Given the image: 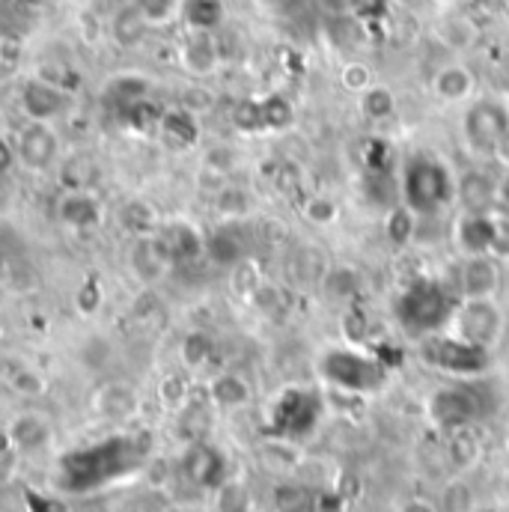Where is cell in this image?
<instances>
[{
    "label": "cell",
    "instance_id": "obj_27",
    "mask_svg": "<svg viewBox=\"0 0 509 512\" xmlns=\"http://www.w3.org/2000/svg\"><path fill=\"white\" fill-rule=\"evenodd\" d=\"M358 102H361V114H364L370 123H387V120L396 117V96H393V90H387L382 84L367 87V90L358 96Z\"/></svg>",
    "mask_w": 509,
    "mask_h": 512
},
{
    "label": "cell",
    "instance_id": "obj_53",
    "mask_svg": "<svg viewBox=\"0 0 509 512\" xmlns=\"http://www.w3.org/2000/svg\"><path fill=\"white\" fill-rule=\"evenodd\" d=\"M501 206L507 209V215H509V173H507V179L501 182Z\"/></svg>",
    "mask_w": 509,
    "mask_h": 512
},
{
    "label": "cell",
    "instance_id": "obj_20",
    "mask_svg": "<svg viewBox=\"0 0 509 512\" xmlns=\"http://www.w3.org/2000/svg\"><path fill=\"white\" fill-rule=\"evenodd\" d=\"M185 474L203 489H218L224 486V459L215 447L194 444L185 456Z\"/></svg>",
    "mask_w": 509,
    "mask_h": 512
},
{
    "label": "cell",
    "instance_id": "obj_32",
    "mask_svg": "<svg viewBox=\"0 0 509 512\" xmlns=\"http://www.w3.org/2000/svg\"><path fill=\"white\" fill-rule=\"evenodd\" d=\"M149 27H164L179 18L182 0H128Z\"/></svg>",
    "mask_w": 509,
    "mask_h": 512
},
{
    "label": "cell",
    "instance_id": "obj_16",
    "mask_svg": "<svg viewBox=\"0 0 509 512\" xmlns=\"http://www.w3.org/2000/svg\"><path fill=\"white\" fill-rule=\"evenodd\" d=\"M102 203L93 191H63V197L57 200V218L78 233H87L93 227H99L102 221Z\"/></svg>",
    "mask_w": 509,
    "mask_h": 512
},
{
    "label": "cell",
    "instance_id": "obj_31",
    "mask_svg": "<svg viewBox=\"0 0 509 512\" xmlns=\"http://www.w3.org/2000/svg\"><path fill=\"white\" fill-rule=\"evenodd\" d=\"M292 105L283 99V96H268L259 102V123H262V131H283V128L292 126Z\"/></svg>",
    "mask_w": 509,
    "mask_h": 512
},
{
    "label": "cell",
    "instance_id": "obj_2",
    "mask_svg": "<svg viewBox=\"0 0 509 512\" xmlns=\"http://www.w3.org/2000/svg\"><path fill=\"white\" fill-rule=\"evenodd\" d=\"M453 307L456 304L450 301V295L444 292V286L438 280L420 277L396 301V319L408 337L423 340L429 334H438L450 322Z\"/></svg>",
    "mask_w": 509,
    "mask_h": 512
},
{
    "label": "cell",
    "instance_id": "obj_8",
    "mask_svg": "<svg viewBox=\"0 0 509 512\" xmlns=\"http://www.w3.org/2000/svg\"><path fill=\"white\" fill-rule=\"evenodd\" d=\"M15 152H18V164L33 170V173H45L51 167H57L60 161V134L51 128V123H30L18 131L15 137Z\"/></svg>",
    "mask_w": 509,
    "mask_h": 512
},
{
    "label": "cell",
    "instance_id": "obj_47",
    "mask_svg": "<svg viewBox=\"0 0 509 512\" xmlns=\"http://www.w3.org/2000/svg\"><path fill=\"white\" fill-rule=\"evenodd\" d=\"M239 164V155H236V149H230V146H215V149H209L206 152V170H215V173H230L233 167Z\"/></svg>",
    "mask_w": 509,
    "mask_h": 512
},
{
    "label": "cell",
    "instance_id": "obj_52",
    "mask_svg": "<svg viewBox=\"0 0 509 512\" xmlns=\"http://www.w3.org/2000/svg\"><path fill=\"white\" fill-rule=\"evenodd\" d=\"M399 512H438L429 501H420V498H414V501H408V504H402V510Z\"/></svg>",
    "mask_w": 509,
    "mask_h": 512
},
{
    "label": "cell",
    "instance_id": "obj_25",
    "mask_svg": "<svg viewBox=\"0 0 509 512\" xmlns=\"http://www.w3.org/2000/svg\"><path fill=\"white\" fill-rule=\"evenodd\" d=\"M9 438H12V447H18L24 453H33V450H39V447L48 444L51 429H48V423L39 414H21V417L12 420Z\"/></svg>",
    "mask_w": 509,
    "mask_h": 512
},
{
    "label": "cell",
    "instance_id": "obj_42",
    "mask_svg": "<svg viewBox=\"0 0 509 512\" xmlns=\"http://www.w3.org/2000/svg\"><path fill=\"white\" fill-rule=\"evenodd\" d=\"M248 507H251L248 492L239 483L218 486V512H248Z\"/></svg>",
    "mask_w": 509,
    "mask_h": 512
},
{
    "label": "cell",
    "instance_id": "obj_6",
    "mask_svg": "<svg viewBox=\"0 0 509 512\" xmlns=\"http://www.w3.org/2000/svg\"><path fill=\"white\" fill-rule=\"evenodd\" d=\"M509 131V108L501 99H477L468 105L462 117V137L465 146L477 158H492L498 143Z\"/></svg>",
    "mask_w": 509,
    "mask_h": 512
},
{
    "label": "cell",
    "instance_id": "obj_23",
    "mask_svg": "<svg viewBox=\"0 0 509 512\" xmlns=\"http://www.w3.org/2000/svg\"><path fill=\"white\" fill-rule=\"evenodd\" d=\"M224 0H182L179 18L194 33H215L224 24Z\"/></svg>",
    "mask_w": 509,
    "mask_h": 512
},
{
    "label": "cell",
    "instance_id": "obj_21",
    "mask_svg": "<svg viewBox=\"0 0 509 512\" xmlns=\"http://www.w3.org/2000/svg\"><path fill=\"white\" fill-rule=\"evenodd\" d=\"M158 131H161V137H164V143L170 149H191L200 140V123H197L194 111H188V108L161 111Z\"/></svg>",
    "mask_w": 509,
    "mask_h": 512
},
{
    "label": "cell",
    "instance_id": "obj_41",
    "mask_svg": "<svg viewBox=\"0 0 509 512\" xmlns=\"http://www.w3.org/2000/svg\"><path fill=\"white\" fill-rule=\"evenodd\" d=\"M102 301H105V292H102V286L96 280H84L78 286V292H75V307H78L81 316H96Z\"/></svg>",
    "mask_w": 509,
    "mask_h": 512
},
{
    "label": "cell",
    "instance_id": "obj_44",
    "mask_svg": "<svg viewBox=\"0 0 509 512\" xmlns=\"http://www.w3.org/2000/svg\"><path fill=\"white\" fill-rule=\"evenodd\" d=\"M286 405V402H283ZM289 408V414H304V411H319V405H316V399L313 396H307V393H301V390H295V408L292 405H286ZM283 423H289V426H283L289 435H295V432H307L310 426H313V420H304V423H298V429H295V420L292 417H286Z\"/></svg>",
    "mask_w": 509,
    "mask_h": 512
},
{
    "label": "cell",
    "instance_id": "obj_36",
    "mask_svg": "<svg viewBox=\"0 0 509 512\" xmlns=\"http://www.w3.org/2000/svg\"><path fill=\"white\" fill-rule=\"evenodd\" d=\"M215 206H218V212H221L227 221H239V218L248 215L251 200H248V194H245L242 188H221L218 197H215Z\"/></svg>",
    "mask_w": 509,
    "mask_h": 512
},
{
    "label": "cell",
    "instance_id": "obj_46",
    "mask_svg": "<svg viewBox=\"0 0 509 512\" xmlns=\"http://www.w3.org/2000/svg\"><path fill=\"white\" fill-rule=\"evenodd\" d=\"M387 12H390V0H352L349 3V15L361 21H382Z\"/></svg>",
    "mask_w": 509,
    "mask_h": 512
},
{
    "label": "cell",
    "instance_id": "obj_39",
    "mask_svg": "<svg viewBox=\"0 0 509 512\" xmlns=\"http://www.w3.org/2000/svg\"><path fill=\"white\" fill-rule=\"evenodd\" d=\"M325 292H331V295H343V298H349V295H355L358 289H361V277L352 271V268H331L328 271V280H325V286H322Z\"/></svg>",
    "mask_w": 509,
    "mask_h": 512
},
{
    "label": "cell",
    "instance_id": "obj_9",
    "mask_svg": "<svg viewBox=\"0 0 509 512\" xmlns=\"http://www.w3.org/2000/svg\"><path fill=\"white\" fill-rule=\"evenodd\" d=\"M429 420L438 426V429H465L471 420H477L480 414V405H477V396L471 390H462V387H441L429 396Z\"/></svg>",
    "mask_w": 509,
    "mask_h": 512
},
{
    "label": "cell",
    "instance_id": "obj_45",
    "mask_svg": "<svg viewBox=\"0 0 509 512\" xmlns=\"http://www.w3.org/2000/svg\"><path fill=\"white\" fill-rule=\"evenodd\" d=\"M471 504H474V495H471V489L462 486V483L447 486V492H444V498H441V510L444 512H468L471 510Z\"/></svg>",
    "mask_w": 509,
    "mask_h": 512
},
{
    "label": "cell",
    "instance_id": "obj_35",
    "mask_svg": "<svg viewBox=\"0 0 509 512\" xmlns=\"http://www.w3.org/2000/svg\"><path fill=\"white\" fill-rule=\"evenodd\" d=\"M209 355H212V337H209L206 331H191V334L182 340V361H185L191 370L203 367V364L209 361Z\"/></svg>",
    "mask_w": 509,
    "mask_h": 512
},
{
    "label": "cell",
    "instance_id": "obj_43",
    "mask_svg": "<svg viewBox=\"0 0 509 512\" xmlns=\"http://www.w3.org/2000/svg\"><path fill=\"white\" fill-rule=\"evenodd\" d=\"M304 215H307V221H313L319 227L334 224L337 221V203L328 200V197H310L307 206H304Z\"/></svg>",
    "mask_w": 509,
    "mask_h": 512
},
{
    "label": "cell",
    "instance_id": "obj_37",
    "mask_svg": "<svg viewBox=\"0 0 509 512\" xmlns=\"http://www.w3.org/2000/svg\"><path fill=\"white\" fill-rule=\"evenodd\" d=\"M131 390H128L126 384H111V387H105L102 393H99V408L108 414V417H126L128 411H131Z\"/></svg>",
    "mask_w": 509,
    "mask_h": 512
},
{
    "label": "cell",
    "instance_id": "obj_58",
    "mask_svg": "<svg viewBox=\"0 0 509 512\" xmlns=\"http://www.w3.org/2000/svg\"><path fill=\"white\" fill-rule=\"evenodd\" d=\"M474 3H489V0H474Z\"/></svg>",
    "mask_w": 509,
    "mask_h": 512
},
{
    "label": "cell",
    "instance_id": "obj_59",
    "mask_svg": "<svg viewBox=\"0 0 509 512\" xmlns=\"http://www.w3.org/2000/svg\"><path fill=\"white\" fill-rule=\"evenodd\" d=\"M507 12H509V0H507Z\"/></svg>",
    "mask_w": 509,
    "mask_h": 512
},
{
    "label": "cell",
    "instance_id": "obj_29",
    "mask_svg": "<svg viewBox=\"0 0 509 512\" xmlns=\"http://www.w3.org/2000/svg\"><path fill=\"white\" fill-rule=\"evenodd\" d=\"M414 233H417V215L405 203L387 212V218H384V236H387L390 245L405 248L414 239Z\"/></svg>",
    "mask_w": 509,
    "mask_h": 512
},
{
    "label": "cell",
    "instance_id": "obj_49",
    "mask_svg": "<svg viewBox=\"0 0 509 512\" xmlns=\"http://www.w3.org/2000/svg\"><path fill=\"white\" fill-rule=\"evenodd\" d=\"M18 164V152H15V143H9L6 137H0V176L9 173L12 167Z\"/></svg>",
    "mask_w": 509,
    "mask_h": 512
},
{
    "label": "cell",
    "instance_id": "obj_22",
    "mask_svg": "<svg viewBox=\"0 0 509 512\" xmlns=\"http://www.w3.org/2000/svg\"><path fill=\"white\" fill-rule=\"evenodd\" d=\"M206 254L212 256L215 265H239L245 256H248V239L239 233V224L236 221H224L209 239H206Z\"/></svg>",
    "mask_w": 509,
    "mask_h": 512
},
{
    "label": "cell",
    "instance_id": "obj_18",
    "mask_svg": "<svg viewBox=\"0 0 509 512\" xmlns=\"http://www.w3.org/2000/svg\"><path fill=\"white\" fill-rule=\"evenodd\" d=\"M158 239L170 256V262H191L206 254V236H200V230L185 221L158 227Z\"/></svg>",
    "mask_w": 509,
    "mask_h": 512
},
{
    "label": "cell",
    "instance_id": "obj_55",
    "mask_svg": "<svg viewBox=\"0 0 509 512\" xmlns=\"http://www.w3.org/2000/svg\"><path fill=\"white\" fill-rule=\"evenodd\" d=\"M390 3H396V6H414L417 0H390Z\"/></svg>",
    "mask_w": 509,
    "mask_h": 512
},
{
    "label": "cell",
    "instance_id": "obj_56",
    "mask_svg": "<svg viewBox=\"0 0 509 512\" xmlns=\"http://www.w3.org/2000/svg\"><path fill=\"white\" fill-rule=\"evenodd\" d=\"M24 6H36V3H42V0H21Z\"/></svg>",
    "mask_w": 509,
    "mask_h": 512
},
{
    "label": "cell",
    "instance_id": "obj_17",
    "mask_svg": "<svg viewBox=\"0 0 509 512\" xmlns=\"http://www.w3.org/2000/svg\"><path fill=\"white\" fill-rule=\"evenodd\" d=\"M102 173V161L93 152H72L57 161V179L63 191H96Z\"/></svg>",
    "mask_w": 509,
    "mask_h": 512
},
{
    "label": "cell",
    "instance_id": "obj_11",
    "mask_svg": "<svg viewBox=\"0 0 509 512\" xmlns=\"http://www.w3.org/2000/svg\"><path fill=\"white\" fill-rule=\"evenodd\" d=\"M456 203L462 212H474V215H489L501 206V182L474 167V170H465L459 179H456Z\"/></svg>",
    "mask_w": 509,
    "mask_h": 512
},
{
    "label": "cell",
    "instance_id": "obj_4",
    "mask_svg": "<svg viewBox=\"0 0 509 512\" xmlns=\"http://www.w3.org/2000/svg\"><path fill=\"white\" fill-rule=\"evenodd\" d=\"M447 331L471 346L492 349L504 334V310L495 298H462L450 313Z\"/></svg>",
    "mask_w": 509,
    "mask_h": 512
},
{
    "label": "cell",
    "instance_id": "obj_1",
    "mask_svg": "<svg viewBox=\"0 0 509 512\" xmlns=\"http://www.w3.org/2000/svg\"><path fill=\"white\" fill-rule=\"evenodd\" d=\"M399 191L402 203L414 215H438L444 206L456 200V176L441 158L414 152L402 161Z\"/></svg>",
    "mask_w": 509,
    "mask_h": 512
},
{
    "label": "cell",
    "instance_id": "obj_54",
    "mask_svg": "<svg viewBox=\"0 0 509 512\" xmlns=\"http://www.w3.org/2000/svg\"><path fill=\"white\" fill-rule=\"evenodd\" d=\"M6 271H9V262H6V259L0 256V283L6 280Z\"/></svg>",
    "mask_w": 509,
    "mask_h": 512
},
{
    "label": "cell",
    "instance_id": "obj_14",
    "mask_svg": "<svg viewBox=\"0 0 509 512\" xmlns=\"http://www.w3.org/2000/svg\"><path fill=\"white\" fill-rule=\"evenodd\" d=\"M453 236H456V248L462 251V256L495 254V242H498L495 212H489V215L459 212Z\"/></svg>",
    "mask_w": 509,
    "mask_h": 512
},
{
    "label": "cell",
    "instance_id": "obj_19",
    "mask_svg": "<svg viewBox=\"0 0 509 512\" xmlns=\"http://www.w3.org/2000/svg\"><path fill=\"white\" fill-rule=\"evenodd\" d=\"M477 90V78L468 66L462 63H447L432 75V93L447 102V105H462L474 96Z\"/></svg>",
    "mask_w": 509,
    "mask_h": 512
},
{
    "label": "cell",
    "instance_id": "obj_40",
    "mask_svg": "<svg viewBox=\"0 0 509 512\" xmlns=\"http://www.w3.org/2000/svg\"><path fill=\"white\" fill-rule=\"evenodd\" d=\"M233 280H236V289H239L242 295H254L256 289L265 283L259 265H256L251 256H245L239 265H233Z\"/></svg>",
    "mask_w": 509,
    "mask_h": 512
},
{
    "label": "cell",
    "instance_id": "obj_33",
    "mask_svg": "<svg viewBox=\"0 0 509 512\" xmlns=\"http://www.w3.org/2000/svg\"><path fill=\"white\" fill-rule=\"evenodd\" d=\"M438 36L450 45V48H468L474 39H477V27L471 24V18H465V15H447L444 21H441V30H438Z\"/></svg>",
    "mask_w": 509,
    "mask_h": 512
},
{
    "label": "cell",
    "instance_id": "obj_5",
    "mask_svg": "<svg viewBox=\"0 0 509 512\" xmlns=\"http://www.w3.org/2000/svg\"><path fill=\"white\" fill-rule=\"evenodd\" d=\"M420 358L450 376H480L489 367V349L471 346L459 337L447 334H429L420 340Z\"/></svg>",
    "mask_w": 509,
    "mask_h": 512
},
{
    "label": "cell",
    "instance_id": "obj_15",
    "mask_svg": "<svg viewBox=\"0 0 509 512\" xmlns=\"http://www.w3.org/2000/svg\"><path fill=\"white\" fill-rule=\"evenodd\" d=\"M179 63L194 78H209L221 66V48L215 33H194L188 30L185 42L179 45Z\"/></svg>",
    "mask_w": 509,
    "mask_h": 512
},
{
    "label": "cell",
    "instance_id": "obj_13",
    "mask_svg": "<svg viewBox=\"0 0 509 512\" xmlns=\"http://www.w3.org/2000/svg\"><path fill=\"white\" fill-rule=\"evenodd\" d=\"M170 256L164 251L161 239H158V230L149 233V236H134L131 248H128V268L131 274L143 283V286H155L161 283V277L167 274L170 268Z\"/></svg>",
    "mask_w": 509,
    "mask_h": 512
},
{
    "label": "cell",
    "instance_id": "obj_48",
    "mask_svg": "<svg viewBox=\"0 0 509 512\" xmlns=\"http://www.w3.org/2000/svg\"><path fill=\"white\" fill-rule=\"evenodd\" d=\"M12 387H15L18 393H24V396H39V393L45 390L42 379H39L33 370H27V367H21V370L12 376Z\"/></svg>",
    "mask_w": 509,
    "mask_h": 512
},
{
    "label": "cell",
    "instance_id": "obj_10",
    "mask_svg": "<svg viewBox=\"0 0 509 512\" xmlns=\"http://www.w3.org/2000/svg\"><path fill=\"white\" fill-rule=\"evenodd\" d=\"M328 271H331V259L325 254V248H319V245H298L283 265L286 283L295 292L322 289L328 280Z\"/></svg>",
    "mask_w": 509,
    "mask_h": 512
},
{
    "label": "cell",
    "instance_id": "obj_3",
    "mask_svg": "<svg viewBox=\"0 0 509 512\" xmlns=\"http://www.w3.org/2000/svg\"><path fill=\"white\" fill-rule=\"evenodd\" d=\"M319 373H322L325 382L340 387V390H349V393H373L387 379V370H384L382 361H376L367 352L340 349V346L328 349L319 358Z\"/></svg>",
    "mask_w": 509,
    "mask_h": 512
},
{
    "label": "cell",
    "instance_id": "obj_24",
    "mask_svg": "<svg viewBox=\"0 0 509 512\" xmlns=\"http://www.w3.org/2000/svg\"><path fill=\"white\" fill-rule=\"evenodd\" d=\"M146 96H149V81L146 78H137V75H120L105 90V102L114 111H120L123 120L128 117V111H134L140 102H146Z\"/></svg>",
    "mask_w": 509,
    "mask_h": 512
},
{
    "label": "cell",
    "instance_id": "obj_12",
    "mask_svg": "<svg viewBox=\"0 0 509 512\" xmlns=\"http://www.w3.org/2000/svg\"><path fill=\"white\" fill-rule=\"evenodd\" d=\"M501 289V262L495 254L462 256L459 292L462 298H495Z\"/></svg>",
    "mask_w": 509,
    "mask_h": 512
},
{
    "label": "cell",
    "instance_id": "obj_30",
    "mask_svg": "<svg viewBox=\"0 0 509 512\" xmlns=\"http://www.w3.org/2000/svg\"><path fill=\"white\" fill-rule=\"evenodd\" d=\"M120 221H123V227L131 236H149V233L158 230V215L143 200H128L123 212H120Z\"/></svg>",
    "mask_w": 509,
    "mask_h": 512
},
{
    "label": "cell",
    "instance_id": "obj_57",
    "mask_svg": "<svg viewBox=\"0 0 509 512\" xmlns=\"http://www.w3.org/2000/svg\"><path fill=\"white\" fill-rule=\"evenodd\" d=\"M0 66H3V45H0Z\"/></svg>",
    "mask_w": 509,
    "mask_h": 512
},
{
    "label": "cell",
    "instance_id": "obj_28",
    "mask_svg": "<svg viewBox=\"0 0 509 512\" xmlns=\"http://www.w3.org/2000/svg\"><path fill=\"white\" fill-rule=\"evenodd\" d=\"M212 399H215V405H218V408L233 411V408L248 405V399H251V387H248V382H245L242 376L224 373V376H218V379L212 382Z\"/></svg>",
    "mask_w": 509,
    "mask_h": 512
},
{
    "label": "cell",
    "instance_id": "obj_51",
    "mask_svg": "<svg viewBox=\"0 0 509 512\" xmlns=\"http://www.w3.org/2000/svg\"><path fill=\"white\" fill-rule=\"evenodd\" d=\"M492 158H495V161H501V164L509 170V131L504 134V140L498 143V149H495V155H492Z\"/></svg>",
    "mask_w": 509,
    "mask_h": 512
},
{
    "label": "cell",
    "instance_id": "obj_26",
    "mask_svg": "<svg viewBox=\"0 0 509 512\" xmlns=\"http://www.w3.org/2000/svg\"><path fill=\"white\" fill-rule=\"evenodd\" d=\"M146 30H149V24L140 18V12L126 3L120 12H114V18H111V36H114V42L120 45V48H137L140 42H143V36H146Z\"/></svg>",
    "mask_w": 509,
    "mask_h": 512
},
{
    "label": "cell",
    "instance_id": "obj_38",
    "mask_svg": "<svg viewBox=\"0 0 509 512\" xmlns=\"http://www.w3.org/2000/svg\"><path fill=\"white\" fill-rule=\"evenodd\" d=\"M340 84H343L349 93L361 96L367 87L376 84V81H373V69H370L367 63H361V60H352V63H346V66L340 69Z\"/></svg>",
    "mask_w": 509,
    "mask_h": 512
},
{
    "label": "cell",
    "instance_id": "obj_34",
    "mask_svg": "<svg viewBox=\"0 0 509 512\" xmlns=\"http://www.w3.org/2000/svg\"><path fill=\"white\" fill-rule=\"evenodd\" d=\"M111 355H114V346L105 340V337H87L84 346L78 349V358L87 370H105L111 364Z\"/></svg>",
    "mask_w": 509,
    "mask_h": 512
},
{
    "label": "cell",
    "instance_id": "obj_7",
    "mask_svg": "<svg viewBox=\"0 0 509 512\" xmlns=\"http://www.w3.org/2000/svg\"><path fill=\"white\" fill-rule=\"evenodd\" d=\"M69 90L33 75L18 90V108L30 123H51L69 111Z\"/></svg>",
    "mask_w": 509,
    "mask_h": 512
},
{
    "label": "cell",
    "instance_id": "obj_50",
    "mask_svg": "<svg viewBox=\"0 0 509 512\" xmlns=\"http://www.w3.org/2000/svg\"><path fill=\"white\" fill-rule=\"evenodd\" d=\"M316 3H319L322 12L340 18V15H349V3H352V0H316Z\"/></svg>",
    "mask_w": 509,
    "mask_h": 512
}]
</instances>
